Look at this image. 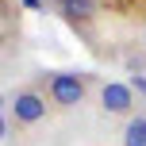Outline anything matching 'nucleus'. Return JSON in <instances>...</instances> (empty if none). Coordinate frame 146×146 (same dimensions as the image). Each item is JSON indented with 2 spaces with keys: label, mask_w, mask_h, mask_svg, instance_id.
<instances>
[{
  "label": "nucleus",
  "mask_w": 146,
  "mask_h": 146,
  "mask_svg": "<svg viewBox=\"0 0 146 146\" xmlns=\"http://www.w3.org/2000/svg\"><path fill=\"white\" fill-rule=\"evenodd\" d=\"M100 108L104 115H131L135 111V88L123 81H108L100 88Z\"/></svg>",
  "instance_id": "2"
},
{
  "label": "nucleus",
  "mask_w": 146,
  "mask_h": 146,
  "mask_svg": "<svg viewBox=\"0 0 146 146\" xmlns=\"http://www.w3.org/2000/svg\"><path fill=\"white\" fill-rule=\"evenodd\" d=\"M81 100H85V77H81V73H69V69H58L50 77V104L77 108Z\"/></svg>",
  "instance_id": "1"
},
{
  "label": "nucleus",
  "mask_w": 146,
  "mask_h": 146,
  "mask_svg": "<svg viewBox=\"0 0 146 146\" xmlns=\"http://www.w3.org/2000/svg\"><path fill=\"white\" fill-rule=\"evenodd\" d=\"M142 46H146V31H142Z\"/></svg>",
  "instance_id": "7"
},
{
  "label": "nucleus",
  "mask_w": 146,
  "mask_h": 146,
  "mask_svg": "<svg viewBox=\"0 0 146 146\" xmlns=\"http://www.w3.org/2000/svg\"><path fill=\"white\" fill-rule=\"evenodd\" d=\"M42 115H46V96L38 88H19L12 100V119L27 127V123H38Z\"/></svg>",
  "instance_id": "3"
},
{
  "label": "nucleus",
  "mask_w": 146,
  "mask_h": 146,
  "mask_svg": "<svg viewBox=\"0 0 146 146\" xmlns=\"http://www.w3.org/2000/svg\"><path fill=\"white\" fill-rule=\"evenodd\" d=\"M58 12L66 15L69 23H88L100 12V0H58Z\"/></svg>",
  "instance_id": "4"
},
{
  "label": "nucleus",
  "mask_w": 146,
  "mask_h": 146,
  "mask_svg": "<svg viewBox=\"0 0 146 146\" xmlns=\"http://www.w3.org/2000/svg\"><path fill=\"white\" fill-rule=\"evenodd\" d=\"M131 88H135V92H142V96H146V77H139V73H135V81H131Z\"/></svg>",
  "instance_id": "6"
},
{
  "label": "nucleus",
  "mask_w": 146,
  "mask_h": 146,
  "mask_svg": "<svg viewBox=\"0 0 146 146\" xmlns=\"http://www.w3.org/2000/svg\"><path fill=\"white\" fill-rule=\"evenodd\" d=\"M123 146H146V115H131L123 131Z\"/></svg>",
  "instance_id": "5"
}]
</instances>
